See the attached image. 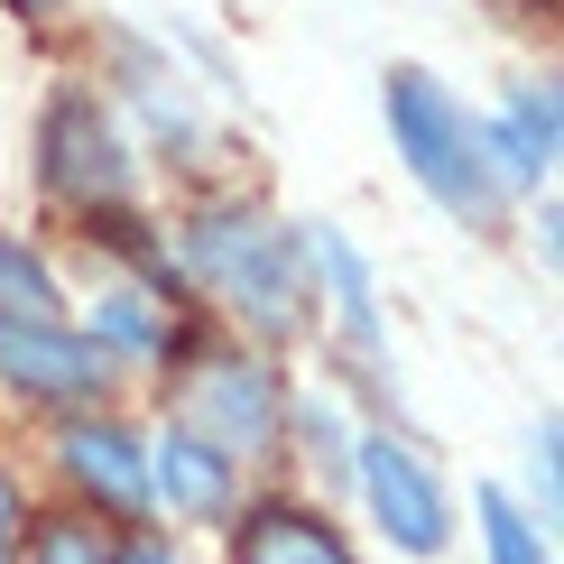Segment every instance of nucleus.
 Instances as JSON below:
<instances>
[{"mask_svg": "<svg viewBox=\"0 0 564 564\" xmlns=\"http://www.w3.org/2000/svg\"><path fill=\"white\" fill-rule=\"evenodd\" d=\"M111 564H176V546H167V536H130V546L111 555Z\"/></svg>", "mask_w": 564, "mask_h": 564, "instance_id": "16", "label": "nucleus"}, {"mask_svg": "<svg viewBox=\"0 0 564 564\" xmlns=\"http://www.w3.org/2000/svg\"><path fill=\"white\" fill-rule=\"evenodd\" d=\"M389 139H398L408 176L426 185L444 214L481 223L490 204H500V176H490V158H481V130L463 121V102L435 75H416V65H398V75H389Z\"/></svg>", "mask_w": 564, "mask_h": 564, "instance_id": "2", "label": "nucleus"}, {"mask_svg": "<svg viewBox=\"0 0 564 564\" xmlns=\"http://www.w3.org/2000/svg\"><path fill=\"white\" fill-rule=\"evenodd\" d=\"M351 473H361V500H370V519L389 528V546L444 555V490H435V473H426L416 444L361 435V444H351Z\"/></svg>", "mask_w": 564, "mask_h": 564, "instance_id": "5", "label": "nucleus"}, {"mask_svg": "<svg viewBox=\"0 0 564 564\" xmlns=\"http://www.w3.org/2000/svg\"><path fill=\"white\" fill-rule=\"evenodd\" d=\"M231 564H351V546L334 536L324 509L260 500V509H241V528H231Z\"/></svg>", "mask_w": 564, "mask_h": 564, "instance_id": "8", "label": "nucleus"}, {"mask_svg": "<svg viewBox=\"0 0 564 564\" xmlns=\"http://www.w3.org/2000/svg\"><path fill=\"white\" fill-rule=\"evenodd\" d=\"M0 380L29 389V398H93V389H102V343L65 334V324L0 315Z\"/></svg>", "mask_w": 564, "mask_h": 564, "instance_id": "6", "label": "nucleus"}, {"mask_svg": "<svg viewBox=\"0 0 564 564\" xmlns=\"http://www.w3.org/2000/svg\"><path fill=\"white\" fill-rule=\"evenodd\" d=\"M65 473H75L93 500L111 509V519H149V454H139L130 426H111V416H93V426H65L56 435Z\"/></svg>", "mask_w": 564, "mask_h": 564, "instance_id": "7", "label": "nucleus"}, {"mask_svg": "<svg viewBox=\"0 0 564 564\" xmlns=\"http://www.w3.org/2000/svg\"><path fill=\"white\" fill-rule=\"evenodd\" d=\"M93 334H102L111 351H167V324H158L149 296H130V288H111L102 305H93Z\"/></svg>", "mask_w": 564, "mask_h": 564, "instance_id": "13", "label": "nucleus"}, {"mask_svg": "<svg viewBox=\"0 0 564 564\" xmlns=\"http://www.w3.org/2000/svg\"><path fill=\"white\" fill-rule=\"evenodd\" d=\"M481 546H490V564H546V546H536V528L519 519L509 490H481Z\"/></svg>", "mask_w": 564, "mask_h": 564, "instance_id": "14", "label": "nucleus"}, {"mask_svg": "<svg viewBox=\"0 0 564 564\" xmlns=\"http://www.w3.org/2000/svg\"><path fill=\"white\" fill-rule=\"evenodd\" d=\"M305 260H324V269H334V296H343L351 343H380V315H370V269H361V250H351L334 223H315V231H305Z\"/></svg>", "mask_w": 564, "mask_h": 564, "instance_id": "11", "label": "nucleus"}, {"mask_svg": "<svg viewBox=\"0 0 564 564\" xmlns=\"http://www.w3.org/2000/svg\"><path fill=\"white\" fill-rule=\"evenodd\" d=\"M481 158H490V176L500 185H536L555 167V93L546 84H519L500 102V121L481 130Z\"/></svg>", "mask_w": 564, "mask_h": 564, "instance_id": "9", "label": "nucleus"}, {"mask_svg": "<svg viewBox=\"0 0 564 564\" xmlns=\"http://www.w3.org/2000/svg\"><path fill=\"white\" fill-rule=\"evenodd\" d=\"M19 536V473H0V546Z\"/></svg>", "mask_w": 564, "mask_h": 564, "instance_id": "17", "label": "nucleus"}, {"mask_svg": "<svg viewBox=\"0 0 564 564\" xmlns=\"http://www.w3.org/2000/svg\"><path fill=\"white\" fill-rule=\"evenodd\" d=\"M29 564H111V546L84 519H56V528H37V555Z\"/></svg>", "mask_w": 564, "mask_h": 564, "instance_id": "15", "label": "nucleus"}, {"mask_svg": "<svg viewBox=\"0 0 564 564\" xmlns=\"http://www.w3.org/2000/svg\"><path fill=\"white\" fill-rule=\"evenodd\" d=\"M149 490H167V509H185V519H223V509H231V463L204 435L167 426L158 454H149Z\"/></svg>", "mask_w": 564, "mask_h": 564, "instance_id": "10", "label": "nucleus"}, {"mask_svg": "<svg viewBox=\"0 0 564 564\" xmlns=\"http://www.w3.org/2000/svg\"><path fill=\"white\" fill-rule=\"evenodd\" d=\"M278 416H288V398L260 361H204L195 380H185V435H204L223 463H250L278 444Z\"/></svg>", "mask_w": 564, "mask_h": 564, "instance_id": "4", "label": "nucleus"}, {"mask_svg": "<svg viewBox=\"0 0 564 564\" xmlns=\"http://www.w3.org/2000/svg\"><path fill=\"white\" fill-rule=\"evenodd\" d=\"M185 269L214 288L231 315H250L260 334H296L305 305H315V260H305V231H278L241 204L185 223Z\"/></svg>", "mask_w": 564, "mask_h": 564, "instance_id": "1", "label": "nucleus"}, {"mask_svg": "<svg viewBox=\"0 0 564 564\" xmlns=\"http://www.w3.org/2000/svg\"><path fill=\"white\" fill-rule=\"evenodd\" d=\"M0 315H29V324H56V278H46L37 250H19L0 231Z\"/></svg>", "mask_w": 564, "mask_h": 564, "instance_id": "12", "label": "nucleus"}, {"mask_svg": "<svg viewBox=\"0 0 564 564\" xmlns=\"http://www.w3.org/2000/svg\"><path fill=\"white\" fill-rule=\"evenodd\" d=\"M37 176L84 214H121L130 204V139L111 130V111L93 93H56V111L37 130Z\"/></svg>", "mask_w": 564, "mask_h": 564, "instance_id": "3", "label": "nucleus"}]
</instances>
